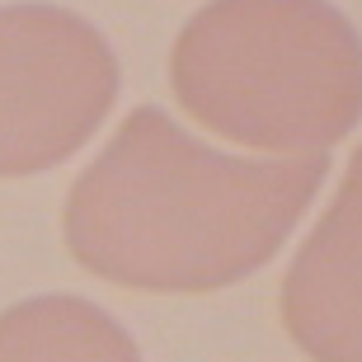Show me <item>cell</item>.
Wrapping results in <instances>:
<instances>
[{"mask_svg":"<svg viewBox=\"0 0 362 362\" xmlns=\"http://www.w3.org/2000/svg\"><path fill=\"white\" fill-rule=\"evenodd\" d=\"M118 57L62 5H0V179L57 170L118 99Z\"/></svg>","mask_w":362,"mask_h":362,"instance_id":"3957f363","label":"cell"},{"mask_svg":"<svg viewBox=\"0 0 362 362\" xmlns=\"http://www.w3.org/2000/svg\"><path fill=\"white\" fill-rule=\"evenodd\" d=\"M170 85L226 141L325 156L362 122V33L329 0H207L179 28Z\"/></svg>","mask_w":362,"mask_h":362,"instance_id":"7a4b0ae2","label":"cell"},{"mask_svg":"<svg viewBox=\"0 0 362 362\" xmlns=\"http://www.w3.org/2000/svg\"><path fill=\"white\" fill-rule=\"evenodd\" d=\"M278 310L310 362H362V146L329 212L287 264Z\"/></svg>","mask_w":362,"mask_h":362,"instance_id":"277c9868","label":"cell"},{"mask_svg":"<svg viewBox=\"0 0 362 362\" xmlns=\"http://www.w3.org/2000/svg\"><path fill=\"white\" fill-rule=\"evenodd\" d=\"M0 362H141V353L104 306L52 292L0 310Z\"/></svg>","mask_w":362,"mask_h":362,"instance_id":"5b68a950","label":"cell"},{"mask_svg":"<svg viewBox=\"0 0 362 362\" xmlns=\"http://www.w3.org/2000/svg\"><path fill=\"white\" fill-rule=\"evenodd\" d=\"M329 160L226 156L165 108H132L66 193L62 235L94 278L136 292H216L282 250Z\"/></svg>","mask_w":362,"mask_h":362,"instance_id":"6da1fadb","label":"cell"}]
</instances>
